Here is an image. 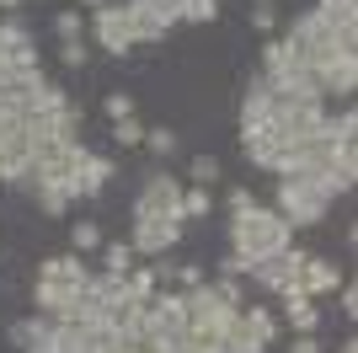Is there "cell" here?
Listing matches in <instances>:
<instances>
[{
  "instance_id": "obj_1",
  "label": "cell",
  "mask_w": 358,
  "mask_h": 353,
  "mask_svg": "<svg viewBox=\"0 0 358 353\" xmlns=\"http://www.w3.org/2000/svg\"><path fill=\"white\" fill-rule=\"evenodd\" d=\"M294 247V225L268 204H246V209H230V251H236L246 268L268 263V257H284Z\"/></svg>"
},
{
  "instance_id": "obj_2",
  "label": "cell",
  "mask_w": 358,
  "mask_h": 353,
  "mask_svg": "<svg viewBox=\"0 0 358 353\" xmlns=\"http://www.w3.org/2000/svg\"><path fill=\"white\" fill-rule=\"evenodd\" d=\"M331 204H337V198L327 193V182H321L315 172H299V166H294V172L278 176V204H273V209H278L294 230H299V225H321L331 214Z\"/></svg>"
},
{
  "instance_id": "obj_3",
  "label": "cell",
  "mask_w": 358,
  "mask_h": 353,
  "mask_svg": "<svg viewBox=\"0 0 358 353\" xmlns=\"http://www.w3.org/2000/svg\"><path fill=\"white\" fill-rule=\"evenodd\" d=\"M129 220H182V176H171L166 166L145 172L134 193V209H129ZM187 225V220H182Z\"/></svg>"
},
{
  "instance_id": "obj_4",
  "label": "cell",
  "mask_w": 358,
  "mask_h": 353,
  "mask_svg": "<svg viewBox=\"0 0 358 353\" xmlns=\"http://www.w3.org/2000/svg\"><path fill=\"white\" fill-rule=\"evenodd\" d=\"M91 38L107 48V54H129V48H139V38H134V27H129V11H123L118 0H107V6H96L91 11Z\"/></svg>"
},
{
  "instance_id": "obj_5",
  "label": "cell",
  "mask_w": 358,
  "mask_h": 353,
  "mask_svg": "<svg viewBox=\"0 0 358 353\" xmlns=\"http://www.w3.org/2000/svg\"><path fill=\"white\" fill-rule=\"evenodd\" d=\"M38 284H48V289H59V294H80L91 284V268H86L80 251H54V257L38 263Z\"/></svg>"
},
{
  "instance_id": "obj_6",
  "label": "cell",
  "mask_w": 358,
  "mask_h": 353,
  "mask_svg": "<svg viewBox=\"0 0 358 353\" xmlns=\"http://www.w3.org/2000/svg\"><path fill=\"white\" fill-rule=\"evenodd\" d=\"M182 241V220H134L129 225V247L139 257H166Z\"/></svg>"
},
{
  "instance_id": "obj_7",
  "label": "cell",
  "mask_w": 358,
  "mask_h": 353,
  "mask_svg": "<svg viewBox=\"0 0 358 353\" xmlns=\"http://www.w3.org/2000/svg\"><path fill=\"white\" fill-rule=\"evenodd\" d=\"M0 64L6 70H32L38 64V43H32L27 22H16V16H0Z\"/></svg>"
},
{
  "instance_id": "obj_8",
  "label": "cell",
  "mask_w": 358,
  "mask_h": 353,
  "mask_svg": "<svg viewBox=\"0 0 358 353\" xmlns=\"http://www.w3.org/2000/svg\"><path fill=\"white\" fill-rule=\"evenodd\" d=\"M299 263H305V247H289L284 257H268V263H257V268H252V279L262 284L268 294L299 289Z\"/></svg>"
},
{
  "instance_id": "obj_9",
  "label": "cell",
  "mask_w": 358,
  "mask_h": 353,
  "mask_svg": "<svg viewBox=\"0 0 358 353\" xmlns=\"http://www.w3.org/2000/svg\"><path fill=\"white\" fill-rule=\"evenodd\" d=\"M123 11H129V27H134V38H139V43H161L166 32L177 27V22L166 16V6H161V0H123Z\"/></svg>"
},
{
  "instance_id": "obj_10",
  "label": "cell",
  "mask_w": 358,
  "mask_h": 353,
  "mask_svg": "<svg viewBox=\"0 0 358 353\" xmlns=\"http://www.w3.org/2000/svg\"><path fill=\"white\" fill-rule=\"evenodd\" d=\"M337 289H343V268L331 263V257H315V251H305V263H299V294L321 300V294H337Z\"/></svg>"
},
{
  "instance_id": "obj_11",
  "label": "cell",
  "mask_w": 358,
  "mask_h": 353,
  "mask_svg": "<svg viewBox=\"0 0 358 353\" xmlns=\"http://www.w3.org/2000/svg\"><path fill=\"white\" fill-rule=\"evenodd\" d=\"M353 86H358V54H337L331 64H321L315 70V91L321 97H353Z\"/></svg>"
},
{
  "instance_id": "obj_12",
  "label": "cell",
  "mask_w": 358,
  "mask_h": 353,
  "mask_svg": "<svg viewBox=\"0 0 358 353\" xmlns=\"http://www.w3.org/2000/svg\"><path fill=\"white\" fill-rule=\"evenodd\" d=\"M284 316L294 332H315L321 326V305H315L310 294H299V289H284Z\"/></svg>"
},
{
  "instance_id": "obj_13",
  "label": "cell",
  "mask_w": 358,
  "mask_h": 353,
  "mask_svg": "<svg viewBox=\"0 0 358 353\" xmlns=\"http://www.w3.org/2000/svg\"><path fill=\"white\" fill-rule=\"evenodd\" d=\"M107 182H113V161H107V155H86V166H80V182H75V198H96Z\"/></svg>"
},
{
  "instance_id": "obj_14",
  "label": "cell",
  "mask_w": 358,
  "mask_h": 353,
  "mask_svg": "<svg viewBox=\"0 0 358 353\" xmlns=\"http://www.w3.org/2000/svg\"><path fill=\"white\" fill-rule=\"evenodd\" d=\"M220 353H268V342L257 338L252 326L241 321V310H236V321L224 326V338H220Z\"/></svg>"
},
{
  "instance_id": "obj_15",
  "label": "cell",
  "mask_w": 358,
  "mask_h": 353,
  "mask_svg": "<svg viewBox=\"0 0 358 353\" xmlns=\"http://www.w3.org/2000/svg\"><path fill=\"white\" fill-rule=\"evenodd\" d=\"M118 332L113 326H102V321H91V326H80V342H75V353H118Z\"/></svg>"
},
{
  "instance_id": "obj_16",
  "label": "cell",
  "mask_w": 358,
  "mask_h": 353,
  "mask_svg": "<svg viewBox=\"0 0 358 353\" xmlns=\"http://www.w3.org/2000/svg\"><path fill=\"white\" fill-rule=\"evenodd\" d=\"M241 321H246V326L257 332V338H262V342L273 348V338H278V316H273L268 305H241Z\"/></svg>"
},
{
  "instance_id": "obj_17",
  "label": "cell",
  "mask_w": 358,
  "mask_h": 353,
  "mask_svg": "<svg viewBox=\"0 0 358 353\" xmlns=\"http://www.w3.org/2000/svg\"><path fill=\"white\" fill-rule=\"evenodd\" d=\"M134 263H139V251L129 247V241H102V268L107 273H129Z\"/></svg>"
},
{
  "instance_id": "obj_18",
  "label": "cell",
  "mask_w": 358,
  "mask_h": 353,
  "mask_svg": "<svg viewBox=\"0 0 358 353\" xmlns=\"http://www.w3.org/2000/svg\"><path fill=\"white\" fill-rule=\"evenodd\" d=\"M70 247L86 257V251H102V230H96V220H75L70 225Z\"/></svg>"
},
{
  "instance_id": "obj_19",
  "label": "cell",
  "mask_w": 358,
  "mask_h": 353,
  "mask_svg": "<svg viewBox=\"0 0 358 353\" xmlns=\"http://www.w3.org/2000/svg\"><path fill=\"white\" fill-rule=\"evenodd\" d=\"M177 129H145V150L150 155H161V161H171V155H177Z\"/></svg>"
},
{
  "instance_id": "obj_20",
  "label": "cell",
  "mask_w": 358,
  "mask_h": 353,
  "mask_svg": "<svg viewBox=\"0 0 358 353\" xmlns=\"http://www.w3.org/2000/svg\"><path fill=\"white\" fill-rule=\"evenodd\" d=\"M209 204H214L209 188H198V182H193V188H182V220H203Z\"/></svg>"
},
{
  "instance_id": "obj_21",
  "label": "cell",
  "mask_w": 358,
  "mask_h": 353,
  "mask_svg": "<svg viewBox=\"0 0 358 353\" xmlns=\"http://www.w3.org/2000/svg\"><path fill=\"white\" fill-rule=\"evenodd\" d=\"M315 11H327L337 27H358V0H315Z\"/></svg>"
},
{
  "instance_id": "obj_22",
  "label": "cell",
  "mask_w": 358,
  "mask_h": 353,
  "mask_svg": "<svg viewBox=\"0 0 358 353\" xmlns=\"http://www.w3.org/2000/svg\"><path fill=\"white\" fill-rule=\"evenodd\" d=\"M187 182L214 188V182H220V161H214V155H193V161H187Z\"/></svg>"
},
{
  "instance_id": "obj_23",
  "label": "cell",
  "mask_w": 358,
  "mask_h": 353,
  "mask_svg": "<svg viewBox=\"0 0 358 353\" xmlns=\"http://www.w3.org/2000/svg\"><path fill=\"white\" fill-rule=\"evenodd\" d=\"M113 139H118L123 150H139L145 145V123H139V118H118V123H113Z\"/></svg>"
},
{
  "instance_id": "obj_24",
  "label": "cell",
  "mask_w": 358,
  "mask_h": 353,
  "mask_svg": "<svg viewBox=\"0 0 358 353\" xmlns=\"http://www.w3.org/2000/svg\"><path fill=\"white\" fill-rule=\"evenodd\" d=\"M123 279H129V289H134L139 294V300H150V294H155V289H161V279H155V268H129V273H123Z\"/></svg>"
},
{
  "instance_id": "obj_25",
  "label": "cell",
  "mask_w": 358,
  "mask_h": 353,
  "mask_svg": "<svg viewBox=\"0 0 358 353\" xmlns=\"http://www.w3.org/2000/svg\"><path fill=\"white\" fill-rule=\"evenodd\" d=\"M59 59L70 64V70H86V59H91L86 38H64V43H59Z\"/></svg>"
},
{
  "instance_id": "obj_26",
  "label": "cell",
  "mask_w": 358,
  "mask_h": 353,
  "mask_svg": "<svg viewBox=\"0 0 358 353\" xmlns=\"http://www.w3.org/2000/svg\"><path fill=\"white\" fill-rule=\"evenodd\" d=\"M107 118H113V123H118V118H134V97H129V91H107Z\"/></svg>"
},
{
  "instance_id": "obj_27",
  "label": "cell",
  "mask_w": 358,
  "mask_h": 353,
  "mask_svg": "<svg viewBox=\"0 0 358 353\" xmlns=\"http://www.w3.org/2000/svg\"><path fill=\"white\" fill-rule=\"evenodd\" d=\"M54 38H59V43L64 38H80V11H59L54 16Z\"/></svg>"
},
{
  "instance_id": "obj_28",
  "label": "cell",
  "mask_w": 358,
  "mask_h": 353,
  "mask_svg": "<svg viewBox=\"0 0 358 353\" xmlns=\"http://www.w3.org/2000/svg\"><path fill=\"white\" fill-rule=\"evenodd\" d=\"M6 342H11L16 353L32 348V316H27V321H11V326H6Z\"/></svg>"
},
{
  "instance_id": "obj_29",
  "label": "cell",
  "mask_w": 358,
  "mask_h": 353,
  "mask_svg": "<svg viewBox=\"0 0 358 353\" xmlns=\"http://www.w3.org/2000/svg\"><path fill=\"white\" fill-rule=\"evenodd\" d=\"M214 289H220L230 305H246V289H241V279H224V273H220V279H214Z\"/></svg>"
},
{
  "instance_id": "obj_30",
  "label": "cell",
  "mask_w": 358,
  "mask_h": 353,
  "mask_svg": "<svg viewBox=\"0 0 358 353\" xmlns=\"http://www.w3.org/2000/svg\"><path fill=\"white\" fill-rule=\"evenodd\" d=\"M252 27L257 32H273V27H278V11H273V6H252Z\"/></svg>"
},
{
  "instance_id": "obj_31",
  "label": "cell",
  "mask_w": 358,
  "mask_h": 353,
  "mask_svg": "<svg viewBox=\"0 0 358 353\" xmlns=\"http://www.w3.org/2000/svg\"><path fill=\"white\" fill-rule=\"evenodd\" d=\"M118 353H161V342H150V338H139V332H134V338L118 342Z\"/></svg>"
},
{
  "instance_id": "obj_32",
  "label": "cell",
  "mask_w": 358,
  "mask_h": 353,
  "mask_svg": "<svg viewBox=\"0 0 358 353\" xmlns=\"http://www.w3.org/2000/svg\"><path fill=\"white\" fill-rule=\"evenodd\" d=\"M177 284H182V289L203 284V268H198V263H177Z\"/></svg>"
},
{
  "instance_id": "obj_33",
  "label": "cell",
  "mask_w": 358,
  "mask_h": 353,
  "mask_svg": "<svg viewBox=\"0 0 358 353\" xmlns=\"http://www.w3.org/2000/svg\"><path fill=\"white\" fill-rule=\"evenodd\" d=\"M246 204H257L252 188H230V193H224V209H246Z\"/></svg>"
},
{
  "instance_id": "obj_34",
  "label": "cell",
  "mask_w": 358,
  "mask_h": 353,
  "mask_svg": "<svg viewBox=\"0 0 358 353\" xmlns=\"http://www.w3.org/2000/svg\"><path fill=\"white\" fill-rule=\"evenodd\" d=\"M289 353H321V342H315V332H294V348Z\"/></svg>"
},
{
  "instance_id": "obj_35",
  "label": "cell",
  "mask_w": 358,
  "mask_h": 353,
  "mask_svg": "<svg viewBox=\"0 0 358 353\" xmlns=\"http://www.w3.org/2000/svg\"><path fill=\"white\" fill-rule=\"evenodd\" d=\"M343 316H348V321H353V316H358V289H353V284H348V279H343Z\"/></svg>"
},
{
  "instance_id": "obj_36",
  "label": "cell",
  "mask_w": 358,
  "mask_h": 353,
  "mask_svg": "<svg viewBox=\"0 0 358 353\" xmlns=\"http://www.w3.org/2000/svg\"><path fill=\"white\" fill-rule=\"evenodd\" d=\"M6 118H27V113H22V102H11V97L0 91V123H6Z\"/></svg>"
},
{
  "instance_id": "obj_37",
  "label": "cell",
  "mask_w": 358,
  "mask_h": 353,
  "mask_svg": "<svg viewBox=\"0 0 358 353\" xmlns=\"http://www.w3.org/2000/svg\"><path fill=\"white\" fill-rule=\"evenodd\" d=\"M161 353H203V348H193V342H187V338H177V342H166Z\"/></svg>"
},
{
  "instance_id": "obj_38",
  "label": "cell",
  "mask_w": 358,
  "mask_h": 353,
  "mask_svg": "<svg viewBox=\"0 0 358 353\" xmlns=\"http://www.w3.org/2000/svg\"><path fill=\"white\" fill-rule=\"evenodd\" d=\"M337 353H358V342H343V348H337Z\"/></svg>"
},
{
  "instance_id": "obj_39",
  "label": "cell",
  "mask_w": 358,
  "mask_h": 353,
  "mask_svg": "<svg viewBox=\"0 0 358 353\" xmlns=\"http://www.w3.org/2000/svg\"><path fill=\"white\" fill-rule=\"evenodd\" d=\"M80 6H91V11H96V6H107V0H80Z\"/></svg>"
},
{
  "instance_id": "obj_40",
  "label": "cell",
  "mask_w": 358,
  "mask_h": 353,
  "mask_svg": "<svg viewBox=\"0 0 358 353\" xmlns=\"http://www.w3.org/2000/svg\"><path fill=\"white\" fill-rule=\"evenodd\" d=\"M252 6H268V0H252Z\"/></svg>"
}]
</instances>
